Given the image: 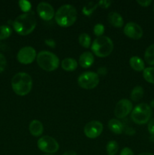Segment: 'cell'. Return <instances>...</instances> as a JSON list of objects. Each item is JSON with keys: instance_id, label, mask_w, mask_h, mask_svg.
<instances>
[{"instance_id": "6da1fadb", "label": "cell", "mask_w": 154, "mask_h": 155, "mask_svg": "<svg viewBox=\"0 0 154 155\" xmlns=\"http://www.w3.org/2000/svg\"><path fill=\"white\" fill-rule=\"evenodd\" d=\"M14 29L18 34L21 36H27L34 30L36 26V19L33 12L19 15L13 21Z\"/></svg>"}, {"instance_id": "7a4b0ae2", "label": "cell", "mask_w": 154, "mask_h": 155, "mask_svg": "<svg viewBox=\"0 0 154 155\" xmlns=\"http://www.w3.org/2000/svg\"><path fill=\"white\" fill-rule=\"evenodd\" d=\"M55 21L62 27H69L76 21L77 12L71 5H63L55 13Z\"/></svg>"}, {"instance_id": "3957f363", "label": "cell", "mask_w": 154, "mask_h": 155, "mask_svg": "<svg viewBox=\"0 0 154 155\" xmlns=\"http://www.w3.org/2000/svg\"><path fill=\"white\" fill-rule=\"evenodd\" d=\"M33 80L29 74L20 72L14 76L11 80V87L14 92L20 96L27 95L31 91Z\"/></svg>"}, {"instance_id": "277c9868", "label": "cell", "mask_w": 154, "mask_h": 155, "mask_svg": "<svg viewBox=\"0 0 154 155\" xmlns=\"http://www.w3.org/2000/svg\"><path fill=\"white\" fill-rule=\"evenodd\" d=\"M91 50L94 54L100 58L107 57L113 50V42L107 36H100L94 40L91 45Z\"/></svg>"}, {"instance_id": "5b68a950", "label": "cell", "mask_w": 154, "mask_h": 155, "mask_svg": "<svg viewBox=\"0 0 154 155\" xmlns=\"http://www.w3.org/2000/svg\"><path fill=\"white\" fill-rule=\"evenodd\" d=\"M39 66L46 71H53L59 66V58L54 53L48 51H42L36 56Z\"/></svg>"}, {"instance_id": "8992f818", "label": "cell", "mask_w": 154, "mask_h": 155, "mask_svg": "<svg viewBox=\"0 0 154 155\" xmlns=\"http://www.w3.org/2000/svg\"><path fill=\"white\" fill-rule=\"evenodd\" d=\"M152 108L149 104L140 103L132 110L131 118L134 123L142 125L149 122L152 117Z\"/></svg>"}, {"instance_id": "52a82bcc", "label": "cell", "mask_w": 154, "mask_h": 155, "mask_svg": "<svg viewBox=\"0 0 154 155\" xmlns=\"http://www.w3.org/2000/svg\"><path fill=\"white\" fill-rule=\"evenodd\" d=\"M100 82L99 76L95 72H85L79 77L78 84L85 89H92L96 87Z\"/></svg>"}, {"instance_id": "ba28073f", "label": "cell", "mask_w": 154, "mask_h": 155, "mask_svg": "<svg viewBox=\"0 0 154 155\" xmlns=\"http://www.w3.org/2000/svg\"><path fill=\"white\" fill-rule=\"evenodd\" d=\"M38 148L42 152L47 154H54L57 152L59 149V144L54 138L48 136L41 137L37 142Z\"/></svg>"}, {"instance_id": "9c48e42d", "label": "cell", "mask_w": 154, "mask_h": 155, "mask_svg": "<svg viewBox=\"0 0 154 155\" xmlns=\"http://www.w3.org/2000/svg\"><path fill=\"white\" fill-rule=\"evenodd\" d=\"M36 51L33 47L25 46L21 48L17 54V58L23 64H29L33 62L36 57Z\"/></svg>"}, {"instance_id": "30bf717a", "label": "cell", "mask_w": 154, "mask_h": 155, "mask_svg": "<svg viewBox=\"0 0 154 155\" xmlns=\"http://www.w3.org/2000/svg\"><path fill=\"white\" fill-rule=\"evenodd\" d=\"M132 103L128 99H122L116 104L114 110V114L119 119L126 117L132 111Z\"/></svg>"}, {"instance_id": "8fae6325", "label": "cell", "mask_w": 154, "mask_h": 155, "mask_svg": "<svg viewBox=\"0 0 154 155\" xmlns=\"http://www.w3.org/2000/svg\"><path fill=\"white\" fill-rule=\"evenodd\" d=\"M103 124L97 120H92L88 123L84 127L85 135L89 139H95L102 133Z\"/></svg>"}, {"instance_id": "7c38bea8", "label": "cell", "mask_w": 154, "mask_h": 155, "mask_svg": "<svg viewBox=\"0 0 154 155\" xmlns=\"http://www.w3.org/2000/svg\"><path fill=\"white\" fill-rule=\"evenodd\" d=\"M124 33L128 38L132 39H139L143 36V30L136 23L129 22L124 27Z\"/></svg>"}, {"instance_id": "4fadbf2b", "label": "cell", "mask_w": 154, "mask_h": 155, "mask_svg": "<svg viewBox=\"0 0 154 155\" xmlns=\"http://www.w3.org/2000/svg\"><path fill=\"white\" fill-rule=\"evenodd\" d=\"M39 16L44 21H50L54 16V10L52 6L47 2H40L37 6Z\"/></svg>"}, {"instance_id": "5bb4252c", "label": "cell", "mask_w": 154, "mask_h": 155, "mask_svg": "<svg viewBox=\"0 0 154 155\" xmlns=\"http://www.w3.org/2000/svg\"><path fill=\"white\" fill-rule=\"evenodd\" d=\"M94 61H95V58H94L93 54L90 51L83 52L79 59L80 66L84 68H90L94 64Z\"/></svg>"}, {"instance_id": "9a60e30c", "label": "cell", "mask_w": 154, "mask_h": 155, "mask_svg": "<svg viewBox=\"0 0 154 155\" xmlns=\"http://www.w3.org/2000/svg\"><path fill=\"white\" fill-rule=\"evenodd\" d=\"M43 125L40 121L33 120L29 125V130L33 136H39L43 133Z\"/></svg>"}, {"instance_id": "2e32d148", "label": "cell", "mask_w": 154, "mask_h": 155, "mask_svg": "<svg viewBox=\"0 0 154 155\" xmlns=\"http://www.w3.org/2000/svg\"><path fill=\"white\" fill-rule=\"evenodd\" d=\"M109 23L115 27H122L124 24L122 17L117 12H110L107 17Z\"/></svg>"}, {"instance_id": "e0dca14e", "label": "cell", "mask_w": 154, "mask_h": 155, "mask_svg": "<svg viewBox=\"0 0 154 155\" xmlns=\"http://www.w3.org/2000/svg\"><path fill=\"white\" fill-rule=\"evenodd\" d=\"M108 127L112 133L115 134H122L124 130V126L121 121L116 119H111L108 123Z\"/></svg>"}, {"instance_id": "ac0fdd59", "label": "cell", "mask_w": 154, "mask_h": 155, "mask_svg": "<svg viewBox=\"0 0 154 155\" xmlns=\"http://www.w3.org/2000/svg\"><path fill=\"white\" fill-rule=\"evenodd\" d=\"M129 64L131 68L136 71H143L145 69L144 62L140 58L134 56L131 57L129 60Z\"/></svg>"}, {"instance_id": "d6986e66", "label": "cell", "mask_w": 154, "mask_h": 155, "mask_svg": "<svg viewBox=\"0 0 154 155\" xmlns=\"http://www.w3.org/2000/svg\"><path fill=\"white\" fill-rule=\"evenodd\" d=\"M78 64L74 58H67L62 61L61 67L66 71H73L77 68Z\"/></svg>"}, {"instance_id": "ffe728a7", "label": "cell", "mask_w": 154, "mask_h": 155, "mask_svg": "<svg viewBox=\"0 0 154 155\" xmlns=\"http://www.w3.org/2000/svg\"><path fill=\"white\" fill-rule=\"evenodd\" d=\"M144 59L149 65H154V44L149 45L145 51Z\"/></svg>"}, {"instance_id": "44dd1931", "label": "cell", "mask_w": 154, "mask_h": 155, "mask_svg": "<svg viewBox=\"0 0 154 155\" xmlns=\"http://www.w3.org/2000/svg\"><path fill=\"white\" fill-rule=\"evenodd\" d=\"M143 95V89L140 86H137L132 89L131 92V98L134 101H138Z\"/></svg>"}, {"instance_id": "7402d4cb", "label": "cell", "mask_w": 154, "mask_h": 155, "mask_svg": "<svg viewBox=\"0 0 154 155\" xmlns=\"http://www.w3.org/2000/svg\"><path fill=\"white\" fill-rule=\"evenodd\" d=\"M143 76L146 82L154 84V68H145Z\"/></svg>"}, {"instance_id": "603a6c76", "label": "cell", "mask_w": 154, "mask_h": 155, "mask_svg": "<svg viewBox=\"0 0 154 155\" xmlns=\"http://www.w3.org/2000/svg\"><path fill=\"white\" fill-rule=\"evenodd\" d=\"M106 150H107V153L108 155H115L118 152L119 145L116 141H110L107 143Z\"/></svg>"}, {"instance_id": "cb8c5ba5", "label": "cell", "mask_w": 154, "mask_h": 155, "mask_svg": "<svg viewBox=\"0 0 154 155\" xmlns=\"http://www.w3.org/2000/svg\"><path fill=\"white\" fill-rule=\"evenodd\" d=\"M79 42L84 48H88L91 45V38L87 33H82L79 36Z\"/></svg>"}, {"instance_id": "d4e9b609", "label": "cell", "mask_w": 154, "mask_h": 155, "mask_svg": "<svg viewBox=\"0 0 154 155\" xmlns=\"http://www.w3.org/2000/svg\"><path fill=\"white\" fill-rule=\"evenodd\" d=\"M11 35V29L8 26L3 25L0 27V40L5 39Z\"/></svg>"}, {"instance_id": "484cf974", "label": "cell", "mask_w": 154, "mask_h": 155, "mask_svg": "<svg viewBox=\"0 0 154 155\" xmlns=\"http://www.w3.org/2000/svg\"><path fill=\"white\" fill-rule=\"evenodd\" d=\"M98 6V3H95L91 2L88 4L86 5L85 6H84V8H83L82 9V13L85 15H90L91 14L93 13L94 11L97 8Z\"/></svg>"}, {"instance_id": "4316f807", "label": "cell", "mask_w": 154, "mask_h": 155, "mask_svg": "<svg viewBox=\"0 0 154 155\" xmlns=\"http://www.w3.org/2000/svg\"><path fill=\"white\" fill-rule=\"evenodd\" d=\"M104 33V26L102 24H97L94 27V33L98 37L102 36Z\"/></svg>"}, {"instance_id": "83f0119b", "label": "cell", "mask_w": 154, "mask_h": 155, "mask_svg": "<svg viewBox=\"0 0 154 155\" xmlns=\"http://www.w3.org/2000/svg\"><path fill=\"white\" fill-rule=\"evenodd\" d=\"M19 5L21 7V10L24 12H25V13L30 12L31 4L29 2L25 1V0H21V1L19 2Z\"/></svg>"}, {"instance_id": "f1b7e54d", "label": "cell", "mask_w": 154, "mask_h": 155, "mask_svg": "<svg viewBox=\"0 0 154 155\" xmlns=\"http://www.w3.org/2000/svg\"><path fill=\"white\" fill-rule=\"evenodd\" d=\"M6 64H7V61L5 57L2 53H0V74L5 69Z\"/></svg>"}, {"instance_id": "f546056e", "label": "cell", "mask_w": 154, "mask_h": 155, "mask_svg": "<svg viewBox=\"0 0 154 155\" xmlns=\"http://www.w3.org/2000/svg\"><path fill=\"white\" fill-rule=\"evenodd\" d=\"M147 129L151 135H154V118L149 120V121L148 122Z\"/></svg>"}, {"instance_id": "4dcf8cb0", "label": "cell", "mask_w": 154, "mask_h": 155, "mask_svg": "<svg viewBox=\"0 0 154 155\" xmlns=\"http://www.w3.org/2000/svg\"><path fill=\"white\" fill-rule=\"evenodd\" d=\"M112 3L111 1H109V0H102V1H100L98 3V5L101 6V7L104 8H107L110 5V4Z\"/></svg>"}, {"instance_id": "1f68e13d", "label": "cell", "mask_w": 154, "mask_h": 155, "mask_svg": "<svg viewBox=\"0 0 154 155\" xmlns=\"http://www.w3.org/2000/svg\"><path fill=\"white\" fill-rule=\"evenodd\" d=\"M137 2L142 7H148L152 3L151 0H137Z\"/></svg>"}, {"instance_id": "d6a6232c", "label": "cell", "mask_w": 154, "mask_h": 155, "mask_svg": "<svg viewBox=\"0 0 154 155\" xmlns=\"http://www.w3.org/2000/svg\"><path fill=\"white\" fill-rule=\"evenodd\" d=\"M120 155H134L132 150L130 149L129 148H124L121 151Z\"/></svg>"}, {"instance_id": "836d02e7", "label": "cell", "mask_w": 154, "mask_h": 155, "mask_svg": "<svg viewBox=\"0 0 154 155\" xmlns=\"http://www.w3.org/2000/svg\"><path fill=\"white\" fill-rule=\"evenodd\" d=\"M45 42V44H46V45H48V46L52 47V48H54V47H55L56 43H55V42H54V40H53V39H46Z\"/></svg>"}, {"instance_id": "e575fe53", "label": "cell", "mask_w": 154, "mask_h": 155, "mask_svg": "<svg viewBox=\"0 0 154 155\" xmlns=\"http://www.w3.org/2000/svg\"><path fill=\"white\" fill-rule=\"evenodd\" d=\"M98 74L100 75H105L107 74V68H101L98 70Z\"/></svg>"}, {"instance_id": "d590c367", "label": "cell", "mask_w": 154, "mask_h": 155, "mask_svg": "<svg viewBox=\"0 0 154 155\" xmlns=\"http://www.w3.org/2000/svg\"><path fill=\"white\" fill-rule=\"evenodd\" d=\"M62 155H77L76 152L74 151H67L66 152L63 153Z\"/></svg>"}, {"instance_id": "8d00e7d4", "label": "cell", "mask_w": 154, "mask_h": 155, "mask_svg": "<svg viewBox=\"0 0 154 155\" xmlns=\"http://www.w3.org/2000/svg\"><path fill=\"white\" fill-rule=\"evenodd\" d=\"M139 155H154L152 154H151V153H148V152H144V153H141V154H140Z\"/></svg>"}, {"instance_id": "74e56055", "label": "cell", "mask_w": 154, "mask_h": 155, "mask_svg": "<svg viewBox=\"0 0 154 155\" xmlns=\"http://www.w3.org/2000/svg\"><path fill=\"white\" fill-rule=\"evenodd\" d=\"M150 107H154V100L153 101H151V104H150Z\"/></svg>"}, {"instance_id": "f35d334b", "label": "cell", "mask_w": 154, "mask_h": 155, "mask_svg": "<svg viewBox=\"0 0 154 155\" xmlns=\"http://www.w3.org/2000/svg\"><path fill=\"white\" fill-rule=\"evenodd\" d=\"M45 155H54V154H45Z\"/></svg>"}, {"instance_id": "ab89813d", "label": "cell", "mask_w": 154, "mask_h": 155, "mask_svg": "<svg viewBox=\"0 0 154 155\" xmlns=\"http://www.w3.org/2000/svg\"><path fill=\"white\" fill-rule=\"evenodd\" d=\"M153 9H154V8H153Z\"/></svg>"}]
</instances>
